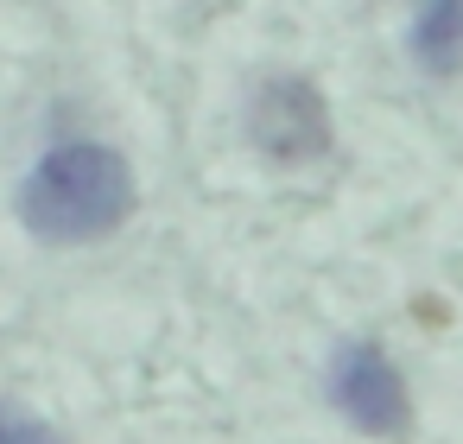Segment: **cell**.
<instances>
[{"mask_svg":"<svg viewBox=\"0 0 463 444\" xmlns=\"http://www.w3.org/2000/svg\"><path fill=\"white\" fill-rule=\"evenodd\" d=\"M330 406L355 431H368V438H406V425H412L406 381L387 362V349H374V343L336 349V362H330Z\"/></svg>","mask_w":463,"mask_h":444,"instance_id":"cell-2","label":"cell"},{"mask_svg":"<svg viewBox=\"0 0 463 444\" xmlns=\"http://www.w3.org/2000/svg\"><path fill=\"white\" fill-rule=\"evenodd\" d=\"M412 58L431 77L463 71V0H419L412 14Z\"/></svg>","mask_w":463,"mask_h":444,"instance_id":"cell-4","label":"cell"},{"mask_svg":"<svg viewBox=\"0 0 463 444\" xmlns=\"http://www.w3.org/2000/svg\"><path fill=\"white\" fill-rule=\"evenodd\" d=\"M0 444H58V431L33 412V406H20V400H0Z\"/></svg>","mask_w":463,"mask_h":444,"instance_id":"cell-5","label":"cell"},{"mask_svg":"<svg viewBox=\"0 0 463 444\" xmlns=\"http://www.w3.org/2000/svg\"><path fill=\"white\" fill-rule=\"evenodd\" d=\"M128 216H134V172L102 140L52 146L20 184V222H26V235H39L52 248L102 241Z\"/></svg>","mask_w":463,"mask_h":444,"instance_id":"cell-1","label":"cell"},{"mask_svg":"<svg viewBox=\"0 0 463 444\" xmlns=\"http://www.w3.org/2000/svg\"><path fill=\"white\" fill-rule=\"evenodd\" d=\"M254 146L273 165H305L330 153V102L317 96V83L305 77H267L254 90V121H248Z\"/></svg>","mask_w":463,"mask_h":444,"instance_id":"cell-3","label":"cell"}]
</instances>
